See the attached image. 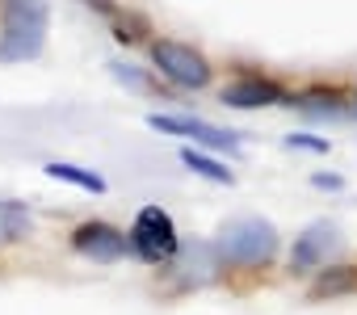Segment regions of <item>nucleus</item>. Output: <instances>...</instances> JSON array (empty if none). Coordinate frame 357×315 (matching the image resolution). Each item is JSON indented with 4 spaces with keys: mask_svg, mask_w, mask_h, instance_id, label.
<instances>
[{
    "mask_svg": "<svg viewBox=\"0 0 357 315\" xmlns=\"http://www.w3.org/2000/svg\"><path fill=\"white\" fill-rule=\"evenodd\" d=\"M311 181H315L319 190H336V185H340V177H328V173H315Z\"/></svg>",
    "mask_w": 357,
    "mask_h": 315,
    "instance_id": "nucleus-17",
    "label": "nucleus"
},
{
    "mask_svg": "<svg viewBox=\"0 0 357 315\" xmlns=\"http://www.w3.org/2000/svg\"><path fill=\"white\" fill-rule=\"evenodd\" d=\"M43 173H47V177H55V181H68V185H76V190L105 194V177H97V173H89V169H76V164L51 160V164H43Z\"/></svg>",
    "mask_w": 357,
    "mask_h": 315,
    "instance_id": "nucleus-10",
    "label": "nucleus"
},
{
    "mask_svg": "<svg viewBox=\"0 0 357 315\" xmlns=\"http://www.w3.org/2000/svg\"><path fill=\"white\" fill-rule=\"evenodd\" d=\"M72 248H76L80 256H89V261L109 265V261H122V256H126L130 236H122V231L109 227V223H80V227L72 231Z\"/></svg>",
    "mask_w": 357,
    "mask_h": 315,
    "instance_id": "nucleus-6",
    "label": "nucleus"
},
{
    "mask_svg": "<svg viewBox=\"0 0 357 315\" xmlns=\"http://www.w3.org/2000/svg\"><path fill=\"white\" fill-rule=\"evenodd\" d=\"M47 43V0H5L0 63H26Z\"/></svg>",
    "mask_w": 357,
    "mask_h": 315,
    "instance_id": "nucleus-2",
    "label": "nucleus"
},
{
    "mask_svg": "<svg viewBox=\"0 0 357 315\" xmlns=\"http://www.w3.org/2000/svg\"><path fill=\"white\" fill-rule=\"evenodd\" d=\"M332 248H336V227H332V223H311V227L294 240L290 269H319Z\"/></svg>",
    "mask_w": 357,
    "mask_h": 315,
    "instance_id": "nucleus-8",
    "label": "nucleus"
},
{
    "mask_svg": "<svg viewBox=\"0 0 357 315\" xmlns=\"http://www.w3.org/2000/svg\"><path fill=\"white\" fill-rule=\"evenodd\" d=\"M89 5H101V9H105V0H89Z\"/></svg>",
    "mask_w": 357,
    "mask_h": 315,
    "instance_id": "nucleus-18",
    "label": "nucleus"
},
{
    "mask_svg": "<svg viewBox=\"0 0 357 315\" xmlns=\"http://www.w3.org/2000/svg\"><path fill=\"white\" fill-rule=\"evenodd\" d=\"M219 101H223V105H231V109H261V105H294V101L286 97V89H282V84H273V80H261V76H244V80L227 84Z\"/></svg>",
    "mask_w": 357,
    "mask_h": 315,
    "instance_id": "nucleus-7",
    "label": "nucleus"
},
{
    "mask_svg": "<svg viewBox=\"0 0 357 315\" xmlns=\"http://www.w3.org/2000/svg\"><path fill=\"white\" fill-rule=\"evenodd\" d=\"M286 147H307V151H328V139H311V135H286Z\"/></svg>",
    "mask_w": 357,
    "mask_h": 315,
    "instance_id": "nucleus-16",
    "label": "nucleus"
},
{
    "mask_svg": "<svg viewBox=\"0 0 357 315\" xmlns=\"http://www.w3.org/2000/svg\"><path fill=\"white\" fill-rule=\"evenodd\" d=\"M353 114H357V101H353Z\"/></svg>",
    "mask_w": 357,
    "mask_h": 315,
    "instance_id": "nucleus-19",
    "label": "nucleus"
},
{
    "mask_svg": "<svg viewBox=\"0 0 357 315\" xmlns=\"http://www.w3.org/2000/svg\"><path fill=\"white\" fill-rule=\"evenodd\" d=\"M151 63L160 68L164 80L181 84V89H206L211 84V63L185 43H155L151 47Z\"/></svg>",
    "mask_w": 357,
    "mask_h": 315,
    "instance_id": "nucleus-4",
    "label": "nucleus"
},
{
    "mask_svg": "<svg viewBox=\"0 0 357 315\" xmlns=\"http://www.w3.org/2000/svg\"><path fill=\"white\" fill-rule=\"evenodd\" d=\"M109 72H114V76H118L122 84H130V89H147V80H143L139 72H130L126 63H109Z\"/></svg>",
    "mask_w": 357,
    "mask_h": 315,
    "instance_id": "nucleus-15",
    "label": "nucleus"
},
{
    "mask_svg": "<svg viewBox=\"0 0 357 315\" xmlns=\"http://www.w3.org/2000/svg\"><path fill=\"white\" fill-rule=\"evenodd\" d=\"M181 164H185L190 173L206 177V181H219V185H231V181H236L231 169H223L219 160H211V155H202V151H194V147H181Z\"/></svg>",
    "mask_w": 357,
    "mask_h": 315,
    "instance_id": "nucleus-12",
    "label": "nucleus"
},
{
    "mask_svg": "<svg viewBox=\"0 0 357 315\" xmlns=\"http://www.w3.org/2000/svg\"><path fill=\"white\" fill-rule=\"evenodd\" d=\"M130 248L151 261V265H164L176 256V248H181V240H176V227H172V215L160 210V206H143L130 223Z\"/></svg>",
    "mask_w": 357,
    "mask_h": 315,
    "instance_id": "nucleus-3",
    "label": "nucleus"
},
{
    "mask_svg": "<svg viewBox=\"0 0 357 315\" xmlns=\"http://www.w3.org/2000/svg\"><path fill=\"white\" fill-rule=\"evenodd\" d=\"M353 286H357V273H353L349 265H336V269H324V273L315 277L311 298H332V294H344V290H353Z\"/></svg>",
    "mask_w": 357,
    "mask_h": 315,
    "instance_id": "nucleus-13",
    "label": "nucleus"
},
{
    "mask_svg": "<svg viewBox=\"0 0 357 315\" xmlns=\"http://www.w3.org/2000/svg\"><path fill=\"white\" fill-rule=\"evenodd\" d=\"M303 114H311V118H344V97L340 93H324V89H315V93H307V97H298L294 101Z\"/></svg>",
    "mask_w": 357,
    "mask_h": 315,
    "instance_id": "nucleus-11",
    "label": "nucleus"
},
{
    "mask_svg": "<svg viewBox=\"0 0 357 315\" xmlns=\"http://www.w3.org/2000/svg\"><path fill=\"white\" fill-rule=\"evenodd\" d=\"M151 130L160 135H176V139H190V143H202V147H215V151H236L240 139L223 126H211L202 118H181V114H151L147 118Z\"/></svg>",
    "mask_w": 357,
    "mask_h": 315,
    "instance_id": "nucleus-5",
    "label": "nucleus"
},
{
    "mask_svg": "<svg viewBox=\"0 0 357 315\" xmlns=\"http://www.w3.org/2000/svg\"><path fill=\"white\" fill-rule=\"evenodd\" d=\"M30 231V210L22 202H0V244H13Z\"/></svg>",
    "mask_w": 357,
    "mask_h": 315,
    "instance_id": "nucleus-14",
    "label": "nucleus"
},
{
    "mask_svg": "<svg viewBox=\"0 0 357 315\" xmlns=\"http://www.w3.org/2000/svg\"><path fill=\"white\" fill-rule=\"evenodd\" d=\"M223 265H236V269H261L273 261L278 252V227L269 219H257V215H240V219H227L219 227V240H215Z\"/></svg>",
    "mask_w": 357,
    "mask_h": 315,
    "instance_id": "nucleus-1",
    "label": "nucleus"
},
{
    "mask_svg": "<svg viewBox=\"0 0 357 315\" xmlns=\"http://www.w3.org/2000/svg\"><path fill=\"white\" fill-rule=\"evenodd\" d=\"M223 256L215 244H181L176 248V269L185 273V282H211L219 273Z\"/></svg>",
    "mask_w": 357,
    "mask_h": 315,
    "instance_id": "nucleus-9",
    "label": "nucleus"
}]
</instances>
